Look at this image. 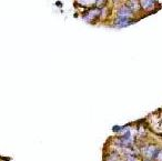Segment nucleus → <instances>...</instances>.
Instances as JSON below:
<instances>
[{"label":"nucleus","instance_id":"obj_2","mask_svg":"<svg viewBox=\"0 0 162 161\" xmlns=\"http://www.w3.org/2000/svg\"><path fill=\"white\" fill-rule=\"evenodd\" d=\"M132 21L130 20V18H122V17H119L118 19L116 20V25L118 27H125L128 25H130Z\"/></svg>","mask_w":162,"mask_h":161},{"label":"nucleus","instance_id":"obj_5","mask_svg":"<svg viewBox=\"0 0 162 161\" xmlns=\"http://www.w3.org/2000/svg\"><path fill=\"white\" fill-rule=\"evenodd\" d=\"M104 2H106V0H98V5H100V6H102Z\"/></svg>","mask_w":162,"mask_h":161},{"label":"nucleus","instance_id":"obj_4","mask_svg":"<svg viewBox=\"0 0 162 161\" xmlns=\"http://www.w3.org/2000/svg\"><path fill=\"white\" fill-rule=\"evenodd\" d=\"M154 3V0H141V6L142 8L145 9H149L151 7L153 6Z\"/></svg>","mask_w":162,"mask_h":161},{"label":"nucleus","instance_id":"obj_3","mask_svg":"<svg viewBox=\"0 0 162 161\" xmlns=\"http://www.w3.org/2000/svg\"><path fill=\"white\" fill-rule=\"evenodd\" d=\"M119 17H122V18H130L132 16V11L128 7H123V8L120 9V11L118 12Z\"/></svg>","mask_w":162,"mask_h":161},{"label":"nucleus","instance_id":"obj_1","mask_svg":"<svg viewBox=\"0 0 162 161\" xmlns=\"http://www.w3.org/2000/svg\"><path fill=\"white\" fill-rule=\"evenodd\" d=\"M100 13H101V10H99V9H93V10H90L84 18H86V20H94V19H97V18L100 16Z\"/></svg>","mask_w":162,"mask_h":161}]
</instances>
